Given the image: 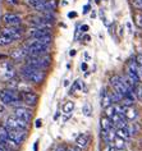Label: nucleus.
I'll return each mask as SVG.
<instances>
[{
    "label": "nucleus",
    "instance_id": "nucleus-1",
    "mask_svg": "<svg viewBox=\"0 0 142 151\" xmlns=\"http://www.w3.org/2000/svg\"><path fill=\"white\" fill-rule=\"evenodd\" d=\"M21 76L27 82H29V83H36V85L42 83L45 81V78H46V74H45L44 70L28 67V65H26V64L21 68Z\"/></svg>",
    "mask_w": 142,
    "mask_h": 151
},
{
    "label": "nucleus",
    "instance_id": "nucleus-2",
    "mask_svg": "<svg viewBox=\"0 0 142 151\" xmlns=\"http://www.w3.org/2000/svg\"><path fill=\"white\" fill-rule=\"evenodd\" d=\"M0 101L3 105H10V106H22V92H18L13 88L0 90Z\"/></svg>",
    "mask_w": 142,
    "mask_h": 151
},
{
    "label": "nucleus",
    "instance_id": "nucleus-3",
    "mask_svg": "<svg viewBox=\"0 0 142 151\" xmlns=\"http://www.w3.org/2000/svg\"><path fill=\"white\" fill-rule=\"evenodd\" d=\"M24 64H26V65H28V67L45 70L46 68L50 67L51 56L49 54H44V55H27V58L24 59Z\"/></svg>",
    "mask_w": 142,
    "mask_h": 151
},
{
    "label": "nucleus",
    "instance_id": "nucleus-4",
    "mask_svg": "<svg viewBox=\"0 0 142 151\" xmlns=\"http://www.w3.org/2000/svg\"><path fill=\"white\" fill-rule=\"evenodd\" d=\"M16 77V69L10 60H3L0 62V78L3 81L8 82Z\"/></svg>",
    "mask_w": 142,
    "mask_h": 151
},
{
    "label": "nucleus",
    "instance_id": "nucleus-5",
    "mask_svg": "<svg viewBox=\"0 0 142 151\" xmlns=\"http://www.w3.org/2000/svg\"><path fill=\"white\" fill-rule=\"evenodd\" d=\"M110 83H111V86H113L114 91H117L118 93H120L123 97H124L128 92H131L127 88V86L124 85V81H123V78L120 77V76H118V74H114L113 77H111Z\"/></svg>",
    "mask_w": 142,
    "mask_h": 151
},
{
    "label": "nucleus",
    "instance_id": "nucleus-6",
    "mask_svg": "<svg viewBox=\"0 0 142 151\" xmlns=\"http://www.w3.org/2000/svg\"><path fill=\"white\" fill-rule=\"evenodd\" d=\"M5 127L8 128V129H26L27 131L28 129V123L19 119V118H17L16 115H12V116H8Z\"/></svg>",
    "mask_w": 142,
    "mask_h": 151
},
{
    "label": "nucleus",
    "instance_id": "nucleus-7",
    "mask_svg": "<svg viewBox=\"0 0 142 151\" xmlns=\"http://www.w3.org/2000/svg\"><path fill=\"white\" fill-rule=\"evenodd\" d=\"M0 33H3V35H5V36H8L10 37V39H13L14 41L16 40H19L22 36H23V28H21L19 26H17V27H4V28H1V32Z\"/></svg>",
    "mask_w": 142,
    "mask_h": 151
},
{
    "label": "nucleus",
    "instance_id": "nucleus-8",
    "mask_svg": "<svg viewBox=\"0 0 142 151\" xmlns=\"http://www.w3.org/2000/svg\"><path fill=\"white\" fill-rule=\"evenodd\" d=\"M8 138L13 139L14 142H17L21 146V143H23L27 138V131L26 129H8Z\"/></svg>",
    "mask_w": 142,
    "mask_h": 151
},
{
    "label": "nucleus",
    "instance_id": "nucleus-9",
    "mask_svg": "<svg viewBox=\"0 0 142 151\" xmlns=\"http://www.w3.org/2000/svg\"><path fill=\"white\" fill-rule=\"evenodd\" d=\"M1 19L8 27H17V26L22 24V18L16 13H5Z\"/></svg>",
    "mask_w": 142,
    "mask_h": 151
},
{
    "label": "nucleus",
    "instance_id": "nucleus-10",
    "mask_svg": "<svg viewBox=\"0 0 142 151\" xmlns=\"http://www.w3.org/2000/svg\"><path fill=\"white\" fill-rule=\"evenodd\" d=\"M127 76H128L134 83H138V82H140V72H138V65H137V63L134 59L129 60L128 68H127Z\"/></svg>",
    "mask_w": 142,
    "mask_h": 151
},
{
    "label": "nucleus",
    "instance_id": "nucleus-11",
    "mask_svg": "<svg viewBox=\"0 0 142 151\" xmlns=\"http://www.w3.org/2000/svg\"><path fill=\"white\" fill-rule=\"evenodd\" d=\"M22 92V101H23L24 104L29 105V106H35V105L39 103V96H37V93H35L31 90H28V91H21Z\"/></svg>",
    "mask_w": 142,
    "mask_h": 151
},
{
    "label": "nucleus",
    "instance_id": "nucleus-12",
    "mask_svg": "<svg viewBox=\"0 0 142 151\" xmlns=\"http://www.w3.org/2000/svg\"><path fill=\"white\" fill-rule=\"evenodd\" d=\"M14 115L17 116V118H19L22 120H24V122L29 123L32 119V111L29 110L28 108H23V106H18L16 108V110H14Z\"/></svg>",
    "mask_w": 142,
    "mask_h": 151
},
{
    "label": "nucleus",
    "instance_id": "nucleus-13",
    "mask_svg": "<svg viewBox=\"0 0 142 151\" xmlns=\"http://www.w3.org/2000/svg\"><path fill=\"white\" fill-rule=\"evenodd\" d=\"M28 37H33V39H40V37H45V36H50V28H36L32 27L27 31Z\"/></svg>",
    "mask_w": 142,
    "mask_h": 151
},
{
    "label": "nucleus",
    "instance_id": "nucleus-14",
    "mask_svg": "<svg viewBox=\"0 0 142 151\" xmlns=\"http://www.w3.org/2000/svg\"><path fill=\"white\" fill-rule=\"evenodd\" d=\"M27 50L24 47H19V49H14V50L10 52V59L14 60V62H22L27 58Z\"/></svg>",
    "mask_w": 142,
    "mask_h": 151
},
{
    "label": "nucleus",
    "instance_id": "nucleus-15",
    "mask_svg": "<svg viewBox=\"0 0 142 151\" xmlns=\"http://www.w3.org/2000/svg\"><path fill=\"white\" fill-rule=\"evenodd\" d=\"M88 143H90V137L87 134H85V133H82L80 134L78 137L76 138V146L77 147H80V149H86V147L88 146Z\"/></svg>",
    "mask_w": 142,
    "mask_h": 151
},
{
    "label": "nucleus",
    "instance_id": "nucleus-16",
    "mask_svg": "<svg viewBox=\"0 0 142 151\" xmlns=\"http://www.w3.org/2000/svg\"><path fill=\"white\" fill-rule=\"evenodd\" d=\"M137 115H138V113H137L136 109L133 108V105H132V106H126L124 116H126L127 120H134L137 118Z\"/></svg>",
    "mask_w": 142,
    "mask_h": 151
},
{
    "label": "nucleus",
    "instance_id": "nucleus-17",
    "mask_svg": "<svg viewBox=\"0 0 142 151\" xmlns=\"http://www.w3.org/2000/svg\"><path fill=\"white\" fill-rule=\"evenodd\" d=\"M109 105H111V97H110V93H108L105 91V88L101 90V106L105 109L108 108Z\"/></svg>",
    "mask_w": 142,
    "mask_h": 151
},
{
    "label": "nucleus",
    "instance_id": "nucleus-18",
    "mask_svg": "<svg viewBox=\"0 0 142 151\" xmlns=\"http://www.w3.org/2000/svg\"><path fill=\"white\" fill-rule=\"evenodd\" d=\"M115 134H117L118 137L123 138V139H128L129 136H131L129 127H127V128H117V131H115Z\"/></svg>",
    "mask_w": 142,
    "mask_h": 151
},
{
    "label": "nucleus",
    "instance_id": "nucleus-19",
    "mask_svg": "<svg viewBox=\"0 0 142 151\" xmlns=\"http://www.w3.org/2000/svg\"><path fill=\"white\" fill-rule=\"evenodd\" d=\"M100 123H101V129H104V131H110L111 128H113V123H111L110 118H108L105 115L101 116Z\"/></svg>",
    "mask_w": 142,
    "mask_h": 151
},
{
    "label": "nucleus",
    "instance_id": "nucleus-20",
    "mask_svg": "<svg viewBox=\"0 0 142 151\" xmlns=\"http://www.w3.org/2000/svg\"><path fill=\"white\" fill-rule=\"evenodd\" d=\"M13 42H14L13 39H10V37L0 33V46H9V45H12Z\"/></svg>",
    "mask_w": 142,
    "mask_h": 151
},
{
    "label": "nucleus",
    "instance_id": "nucleus-21",
    "mask_svg": "<svg viewBox=\"0 0 142 151\" xmlns=\"http://www.w3.org/2000/svg\"><path fill=\"white\" fill-rule=\"evenodd\" d=\"M126 139H123L120 137H118L117 134H115V137H114V145L117 149H124V146H126Z\"/></svg>",
    "mask_w": 142,
    "mask_h": 151
},
{
    "label": "nucleus",
    "instance_id": "nucleus-22",
    "mask_svg": "<svg viewBox=\"0 0 142 151\" xmlns=\"http://www.w3.org/2000/svg\"><path fill=\"white\" fill-rule=\"evenodd\" d=\"M74 109V103L73 101H67L64 104V106H63V111L65 113V114H70V113L73 111Z\"/></svg>",
    "mask_w": 142,
    "mask_h": 151
},
{
    "label": "nucleus",
    "instance_id": "nucleus-23",
    "mask_svg": "<svg viewBox=\"0 0 142 151\" xmlns=\"http://www.w3.org/2000/svg\"><path fill=\"white\" fill-rule=\"evenodd\" d=\"M24 1L27 3L29 6H32L33 9H36V10H37V8H39L41 4H42L45 0H24Z\"/></svg>",
    "mask_w": 142,
    "mask_h": 151
},
{
    "label": "nucleus",
    "instance_id": "nucleus-24",
    "mask_svg": "<svg viewBox=\"0 0 142 151\" xmlns=\"http://www.w3.org/2000/svg\"><path fill=\"white\" fill-rule=\"evenodd\" d=\"M82 113H83L86 116H91L92 115V108H91V105H90L88 103H86L83 105V108H82Z\"/></svg>",
    "mask_w": 142,
    "mask_h": 151
},
{
    "label": "nucleus",
    "instance_id": "nucleus-25",
    "mask_svg": "<svg viewBox=\"0 0 142 151\" xmlns=\"http://www.w3.org/2000/svg\"><path fill=\"white\" fill-rule=\"evenodd\" d=\"M115 114V106L114 105H109L108 108H105V116L108 118H111Z\"/></svg>",
    "mask_w": 142,
    "mask_h": 151
},
{
    "label": "nucleus",
    "instance_id": "nucleus-26",
    "mask_svg": "<svg viewBox=\"0 0 142 151\" xmlns=\"http://www.w3.org/2000/svg\"><path fill=\"white\" fill-rule=\"evenodd\" d=\"M0 139H8V128L0 126Z\"/></svg>",
    "mask_w": 142,
    "mask_h": 151
},
{
    "label": "nucleus",
    "instance_id": "nucleus-27",
    "mask_svg": "<svg viewBox=\"0 0 142 151\" xmlns=\"http://www.w3.org/2000/svg\"><path fill=\"white\" fill-rule=\"evenodd\" d=\"M82 87H81V81H76L73 83V86H72V88H70V92L69 93H73L76 90H81Z\"/></svg>",
    "mask_w": 142,
    "mask_h": 151
},
{
    "label": "nucleus",
    "instance_id": "nucleus-28",
    "mask_svg": "<svg viewBox=\"0 0 142 151\" xmlns=\"http://www.w3.org/2000/svg\"><path fill=\"white\" fill-rule=\"evenodd\" d=\"M134 60H136L138 67H142V54H137L136 58H134Z\"/></svg>",
    "mask_w": 142,
    "mask_h": 151
},
{
    "label": "nucleus",
    "instance_id": "nucleus-29",
    "mask_svg": "<svg viewBox=\"0 0 142 151\" xmlns=\"http://www.w3.org/2000/svg\"><path fill=\"white\" fill-rule=\"evenodd\" d=\"M133 4L134 6H137L138 9L142 10V0H133Z\"/></svg>",
    "mask_w": 142,
    "mask_h": 151
},
{
    "label": "nucleus",
    "instance_id": "nucleus-30",
    "mask_svg": "<svg viewBox=\"0 0 142 151\" xmlns=\"http://www.w3.org/2000/svg\"><path fill=\"white\" fill-rule=\"evenodd\" d=\"M6 3H8V4H10V5H18L19 4V1H18V0H5Z\"/></svg>",
    "mask_w": 142,
    "mask_h": 151
},
{
    "label": "nucleus",
    "instance_id": "nucleus-31",
    "mask_svg": "<svg viewBox=\"0 0 142 151\" xmlns=\"http://www.w3.org/2000/svg\"><path fill=\"white\" fill-rule=\"evenodd\" d=\"M55 151H67V146H64V145H59V146H57Z\"/></svg>",
    "mask_w": 142,
    "mask_h": 151
},
{
    "label": "nucleus",
    "instance_id": "nucleus-32",
    "mask_svg": "<svg viewBox=\"0 0 142 151\" xmlns=\"http://www.w3.org/2000/svg\"><path fill=\"white\" fill-rule=\"evenodd\" d=\"M67 151H81V149L77 146H73V147H67Z\"/></svg>",
    "mask_w": 142,
    "mask_h": 151
},
{
    "label": "nucleus",
    "instance_id": "nucleus-33",
    "mask_svg": "<svg viewBox=\"0 0 142 151\" xmlns=\"http://www.w3.org/2000/svg\"><path fill=\"white\" fill-rule=\"evenodd\" d=\"M81 29H82L83 32H87V31H88V26H87V24H83V26L81 27Z\"/></svg>",
    "mask_w": 142,
    "mask_h": 151
},
{
    "label": "nucleus",
    "instance_id": "nucleus-34",
    "mask_svg": "<svg viewBox=\"0 0 142 151\" xmlns=\"http://www.w3.org/2000/svg\"><path fill=\"white\" fill-rule=\"evenodd\" d=\"M68 17H69V18H74V17H77V13H76V12H70V13L68 14Z\"/></svg>",
    "mask_w": 142,
    "mask_h": 151
},
{
    "label": "nucleus",
    "instance_id": "nucleus-35",
    "mask_svg": "<svg viewBox=\"0 0 142 151\" xmlns=\"http://www.w3.org/2000/svg\"><path fill=\"white\" fill-rule=\"evenodd\" d=\"M110 151H124V149H117V147H110Z\"/></svg>",
    "mask_w": 142,
    "mask_h": 151
},
{
    "label": "nucleus",
    "instance_id": "nucleus-36",
    "mask_svg": "<svg viewBox=\"0 0 142 151\" xmlns=\"http://www.w3.org/2000/svg\"><path fill=\"white\" fill-rule=\"evenodd\" d=\"M4 111H5V108L3 106V105H0V115L4 114Z\"/></svg>",
    "mask_w": 142,
    "mask_h": 151
},
{
    "label": "nucleus",
    "instance_id": "nucleus-37",
    "mask_svg": "<svg viewBox=\"0 0 142 151\" xmlns=\"http://www.w3.org/2000/svg\"><path fill=\"white\" fill-rule=\"evenodd\" d=\"M41 124H42L41 119H37V120H36V127H41Z\"/></svg>",
    "mask_w": 142,
    "mask_h": 151
},
{
    "label": "nucleus",
    "instance_id": "nucleus-38",
    "mask_svg": "<svg viewBox=\"0 0 142 151\" xmlns=\"http://www.w3.org/2000/svg\"><path fill=\"white\" fill-rule=\"evenodd\" d=\"M81 68H82V70H86V69H87V64L83 63V64L81 65Z\"/></svg>",
    "mask_w": 142,
    "mask_h": 151
},
{
    "label": "nucleus",
    "instance_id": "nucleus-39",
    "mask_svg": "<svg viewBox=\"0 0 142 151\" xmlns=\"http://www.w3.org/2000/svg\"><path fill=\"white\" fill-rule=\"evenodd\" d=\"M83 9H85V10H83V13H87V12H88V9H90V5H86Z\"/></svg>",
    "mask_w": 142,
    "mask_h": 151
},
{
    "label": "nucleus",
    "instance_id": "nucleus-40",
    "mask_svg": "<svg viewBox=\"0 0 142 151\" xmlns=\"http://www.w3.org/2000/svg\"><path fill=\"white\" fill-rule=\"evenodd\" d=\"M138 72H140V78H142V67H138Z\"/></svg>",
    "mask_w": 142,
    "mask_h": 151
},
{
    "label": "nucleus",
    "instance_id": "nucleus-41",
    "mask_svg": "<svg viewBox=\"0 0 142 151\" xmlns=\"http://www.w3.org/2000/svg\"><path fill=\"white\" fill-rule=\"evenodd\" d=\"M83 39H85V41H90V40H91V39H90V36H88V35H86V36L83 37Z\"/></svg>",
    "mask_w": 142,
    "mask_h": 151
},
{
    "label": "nucleus",
    "instance_id": "nucleus-42",
    "mask_svg": "<svg viewBox=\"0 0 142 151\" xmlns=\"http://www.w3.org/2000/svg\"><path fill=\"white\" fill-rule=\"evenodd\" d=\"M110 147H111V146H106L105 149H104V151H110Z\"/></svg>",
    "mask_w": 142,
    "mask_h": 151
},
{
    "label": "nucleus",
    "instance_id": "nucleus-43",
    "mask_svg": "<svg viewBox=\"0 0 142 151\" xmlns=\"http://www.w3.org/2000/svg\"><path fill=\"white\" fill-rule=\"evenodd\" d=\"M74 54H76V50H72V51H70V55H72V56H73Z\"/></svg>",
    "mask_w": 142,
    "mask_h": 151
},
{
    "label": "nucleus",
    "instance_id": "nucleus-44",
    "mask_svg": "<svg viewBox=\"0 0 142 151\" xmlns=\"http://www.w3.org/2000/svg\"><path fill=\"white\" fill-rule=\"evenodd\" d=\"M35 151H37V142L35 143Z\"/></svg>",
    "mask_w": 142,
    "mask_h": 151
}]
</instances>
